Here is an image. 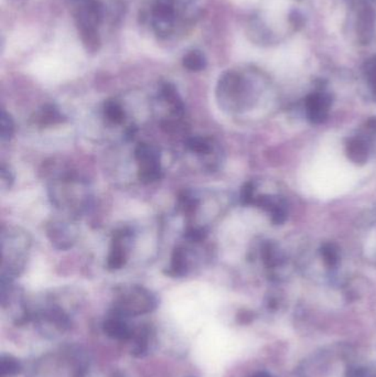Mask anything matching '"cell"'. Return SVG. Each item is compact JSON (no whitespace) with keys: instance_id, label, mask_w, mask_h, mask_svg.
I'll return each instance as SVG.
<instances>
[{"instance_id":"cell-1","label":"cell","mask_w":376,"mask_h":377,"mask_svg":"<svg viewBox=\"0 0 376 377\" xmlns=\"http://www.w3.org/2000/svg\"><path fill=\"white\" fill-rule=\"evenodd\" d=\"M354 364L351 352L341 346H330L306 359L298 368V376L350 377Z\"/></svg>"},{"instance_id":"cell-2","label":"cell","mask_w":376,"mask_h":377,"mask_svg":"<svg viewBox=\"0 0 376 377\" xmlns=\"http://www.w3.org/2000/svg\"><path fill=\"white\" fill-rule=\"evenodd\" d=\"M29 235L17 227H3L1 231V278L11 279L23 271L30 248Z\"/></svg>"},{"instance_id":"cell-3","label":"cell","mask_w":376,"mask_h":377,"mask_svg":"<svg viewBox=\"0 0 376 377\" xmlns=\"http://www.w3.org/2000/svg\"><path fill=\"white\" fill-rule=\"evenodd\" d=\"M254 95L252 82L240 72L228 71L219 80L216 97L224 109L240 111L250 103Z\"/></svg>"},{"instance_id":"cell-4","label":"cell","mask_w":376,"mask_h":377,"mask_svg":"<svg viewBox=\"0 0 376 377\" xmlns=\"http://www.w3.org/2000/svg\"><path fill=\"white\" fill-rule=\"evenodd\" d=\"M157 307L156 297L144 287H125L115 300L114 313L117 317H131L150 312Z\"/></svg>"},{"instance_id":"cell-5","label":"cell","mask_w":376,"mask_h":377,"mask_svg":"<svg viewBox=\"0 0 376 377\" xmlns=\"http://www.w3.org/2000/svg\"><path fill=\"white\" fill-rule=\"evenodd\" d=\"M104 17V8L99 1H89L79 8L77 25L85 49L91 53L99 51L101 45L99 27Z\"/></svg>"},{"instance_id":"cell-6","label":"cell","mask_w":376,"mask_h":377,"mask_svg":"<svg viewBox=\"0 0 376 377\" xmlns=\"http://www.w3.org/2000/svg\"><path fill=\"white\" fill-rule=\"evenodd\" d=\"M135 159L138 163V179L141 183H151L162 177L160 151L149 143H138L135 149Z\"/></svg>"},{"instance_id":"cell-7","label":"cell","mask_w":376,"mask_h":377,"mask_svg":"<svg viewBox=\"0 0 376 377\" xmlns=\"http://www.w3.org/2000/svg\"><path fill=\"white\" fill-rule=\"evenodd\" d=\"M376 30V10L369 1H362L354 13V33L361 45H369Z\"/></svg>"},{"instance_id":"cell-8","label":"cell","mask_w":376,"mask_h":377,"mask_svg":"<svg viewBox=\"0 0 376 377\" xmlns=\"http://www.w3.org/2000/svg\"><path fill=\"white\" fill-rule=\"evenodd\" d=\"M133 231L128 227L117 229L113 234L111 251L107 257V268L109 271H118L126 264L128 258V249L133 239Z\"/></svg>"},{"instance_id":"cell-9","label":"cell","mask_w":376,"mask_h":377,"mask_svg":"<svg viewBox=\"0 0 376 377\" xmlns=\"http://www.w3.org/2000/svg\"><path fill=\"white\" fill-rule=\"evenodd\" d=\"M47 235L55 248L65 251L71 248L77 241V229L72 223L53 219L47 225Z\"/></svg>"},{"instance_id":"cell-10","label":"cell","mask_w":376,"mask_h":377,"mask_svg":"<svg viewBox=\"0 0 376 377\" xmlns=\"http://www.w3.org/2000/svg\"><path fill=\"white\" fill-rule=\"evenodd\" d=\"M331 106V97L326 92H314L306 99V111L310 121L314 124L322 123L327 117Z\"/></svg>"},{"instance_id":"cell-11","label":"cell","mask_w":376,"mask_h":377,"mask_svg":"<svg viewBox=\"0 0 376 377\" xmlns=\"http://www.w3.org/2000/svg\"><path fill=\"white\" fill-rule=\"evenodd\" d=\"M103 331L109 338L118 341L131 340L134 332L127 326V323L121 320V317L115 316L103 323Z\"/></svg>"},{"instance_id":"cell-12","label":"cell","mask_w":376,"mask_h":377,"mask_svg":"<svg viewBox=\"0 0 376 377\" xmlns=\"http://www.w3.org/2000/svg\"><path fill=\"white\" fill-rule=\"evenodd\" d=\"M159 97L168 104L169 106L171 107V111L176 116L184 115V104L174 84L169 83V82L161 84L160 89H159Z\"/></svg>"},{"instance_id":"cell-13","label":"cell","mask_w":376,"mask_h":377,"mask_svg":"<svg viewBox=\"0 0 376 377\" xmlns=\"http://www.w3.org/2000/svg\"><path fill=\"white\" fill-rule=\"evenodd\" d=\"M33 121H35V125L40 126V127H49V126L63 123L65 121V117L55 105L47 104L35 113Z\"/></svg>"},{"instance_id":"cell-14","label":"cell","mask_w":376,"mask_h":377,"mask_svg":"<svg viewBox=\"0 0 376 377\" xmlns=\"http://www.w3.org/2000/svg\"><path fill=\"white\" fill-rule=\"evenodd\" d=\"M188 271V257L187 249L182 246H177L171 257V264L166 274L171 277H184Z\"/></svg>"},{"instance_id":"cell-15","label":"cell","mask_w":376,"mask_h":377,"mask_svg":"<svg viewBox=\"0 0 376 377\" xmlns=\"http://www.w3.org/2000/svg\"><path fill=\"white\" fill-rule=\"evenodd\" d=\"M347 153L350 160L355 163H367L369 158V146L360 138H353L347 146Z\"/></svg>"},{"instance_id":"cell-16","label":"cell","mask_w":376,"mask_h":377,"mask_svg":"<svg viewBox=\"0 0 376 377\" xmlns=\"http://www.w3.org/2000/svg\"><path fill=\"white\" fill-rule=\"evenodd\" d=\"M182 65L190 72H200L206 69L208 61H206V55H203L202 52L199 50H192L189 51L184 59H182Z\"/></svg>"},{"instance_id":"cell-17","label":"cell","mask_w":376,"mask_h":377,"mask_svg":"<svg viewBox=\"0 0 376 377\" xmlns=\"http://www.w3.org/2000/svg\"><path fill=\"white\" fill-rule=\"evenodd\" d=\"M103 111H104V116L106 117L107 121H111V123L119 125L125 121L124 109L121 107L118 102L114 101V99H109V101L105 102Z\"/></svg>"},{"instance_id":"cell-18","label":"cell","mask_w":376,"mask_h":377,"mask_svg":"<svg viewBox=\"0 0 376 377\" xmlns=\"http://www.w3.org/2000/svg\"><path fill=\"white\" fill-rule=\"evenodd\" d=\"M186 146L189 151L197 155H210L212 153L213 145L210 139L201 136H193L187 139Z\"/></svg>"},{"instance_id":"cell-19","label":"cell","mask_w":376,"mask_h":377,"mask_svg":"<svg viewBox=\"0 0 376 377\" xmlns=\"http://www.w3.org/2000/svg\"><path fill=\"white\" fill-rule=\"evenodd\" d=\"M21 371V365L17 359L10 355H3L0 359V376L13 377L19 374Z\"/></svg>"},{"instance_id":"cell-20","label":"cell","mask_w":376,"mask_h":377,"mask_svg":"<svg viewBox=\"0 0 376 377\" xmlns=\"http://www.w3.org/2000/svg\"><path fill=\"white\" fill-rule=\"evenodd\" d=\"M363 77L367 87L371 89L372 95L376 99V55L370 58L363 65Z\"/></svg>"},{"instance_id":"cell-21","label":"cell","mask_w":376,"mask_h":377,"mask_svg":"<svg viewBox=\"0 0 376 377\" xmlns=\"http://www.w3.org/2000/svg\"><path fill=\"white\" fill-rule=\"evenodd\" d=\"M13 133H15V124L13 119L10 116V114L3 109L0 114V139L3 143L9 141L13 138Z\"/></svg>"},{"instance_id":"cell-22","label":"cell","mask_w":376,"mask_h":377,"mask_svg":"<svg viewBox=\"0 0 376 377\" xmlns=\"http://www.w3.org/2000/svg\"><path fill=\"white\" fill-rule=\"evenodd\" d=\"M199 200L196 197H193L191 193L184 192L180 195L179 199V209L181 212L188 215V217H192L193 214H196L197 209L199 207Z\"/></svg>"},{"instance_id":"cell-23","label":"cell","mask_w":376,"mask_h":377,"mask_svg":"<svg viewBox=\"0 0 376 377\" xmlns=\"http://www.w3.org/2000/svg\"><path fill=\"white\" fill-rule=\"evenodd\" d=\"M148 348V335L145 330H140L135 337V345L133 354L135 356H143Z\"/></svg>"},{"instance_id":"cell-24","label":"cell","mask_w":376,"mask_h":377,"mask_svg":"<svg viewBox=\"0 0 376 377\" xmlns=\"http://www.w3.org/2000/svg\"><path fill=\"white\" fill-rule=\"evenodd\" d=\"M324 263L329 267H334L339 261V251L337 247L332 244L324 245L321 251Z\"/></svg>"},{"instance_id":"cell-25","label":"cell","mask_w":376,"mask_h":377,"mask_svg":"<svg viewBox=\"0 0 376 377\" xmlns=\"http://www.w3.org/2000/svg\"><path fill=\"white\" fill-rule=\"evenodd\" d=\"M206 231L202 227H188L184 232V239L191 243H200L206 239Z\"/></svg>"},{"instance_id":"cell-26","label":"cell","mask_w":376,"mask_h":377,"mask_svg":"<svg viewBox=\"0 0 376 377\" xmlns=\"http://www.w3.org/2000/svg\"><path fill=\"white\" fill-rule=\"evenodd\" d=\"M0 185L3 190H8L13 182V177L10 173L9 169L5 165H1V170H0Z\"/></svg>"},{"instance_id":"cell-27","label":"cell","mask_w":376,"mask_h":377,"mask_svg":"<svg viewBox=\"0 0 376 377\" xmlns=\"http://www.w3.org/2000/svg\"><path fill=\"white\" fill-rule=\"evenodd\" d=\"M252 377H272V375L268 374V373L260 372V373H256V374L253 375Z\"/></svg>"}]
</instances>
